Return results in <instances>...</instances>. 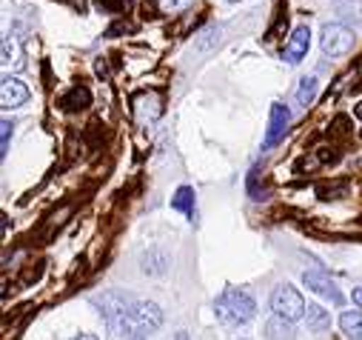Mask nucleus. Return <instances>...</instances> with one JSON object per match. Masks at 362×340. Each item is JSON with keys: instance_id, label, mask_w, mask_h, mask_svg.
Instances as JSON below:
<instances>
[{"instance_id": "obj_22", "label": "nucleus", "mask_w": 362, "mask_h": 340, "mask_svg": "<svg viewBox=\"0 0 362 340\" xmlns=\"http://www.w3.org/2000/svg\"><path fill=\"white\" fill-rule=\"evenodd\" d=\"M351 298H354V303H356V306H359V309H362V286H356V289H354V295H351Z\"/></svg>"}, {"instance_id": "obj_24", "label": "nucleus", "mask_w": 362, "mask_h": 340, "mask_svg": "<svg viewBox=\"0 0 362 340\" xmlns=\"http://www.w3.org/2000/svg\"><path fill=\"white\" fill-rule=\"evenodd\" d=\"M354 115H356V118H359V120H362V101H359V103H356V106H354Z\"/></svg>"}, {"instance_id": "obj_4", "label": "nucleus", "mask_w": 362, "mask_h": 340, "mask_svg": "<svg viewBox=\"0 0 362 340\" xmlns=\"http://www.w3.org/2000/svg\"><path fill=\"white\" fill-rule=\"evenodd\" d=\"M354 43H356V38H354V32H351L345 23H325V26H322L320 46H322V52H325L328 57H342V55H348V52L354 49Z\"/></svg>"}, {"instance_id": "obj_25", "label": "nucleus", "mask_w": 362, "mask_h": 340, "mask_svg": "<svg viewBox=\"0 0 362 340\" xmlns=\"http://www.w3.org/2000/svg\"><path fill=\"white\" fill-rule=\"evenodd\" d=\"M174 340H189V332H177V337Z\"/></svg>"}, {"instance_id": "obj_23", "label": "nucleus", "mask_w": 362, "mask_h": 340, "mask_svg": "<svg viewBox=\"0 0 362 340\" xmlns=\"http://www.w3.org/2000/svg\"><path fill=\"white\" fill-rule=\"evenodd\" d=\"M71 340H100L98 334H80V337H71Z\"/></svg>"}, {"instance_id": "obj_16", "label": "nucleus", "mask_w": 362, "mask_h": 340, "mask_svg": "<svg viewBox=\"0 0 362 340\" xmlns=\"http://www.w3.org/2000/svg\"><path fill=\"white\" fill-rule=\"evenodd\" d=\"M339 329L345 337L351 340H362V312H342L339 317Z\"/></svg>"}, {"instance_id": "obj_6", "label": "nucleus", "mask_w": 362, "mask_h": 340, "mask_svg": "<svg viewBox=\"0 0 362 340\" xmlns=\"http://www.w3.org/2000/svg\"><path fill=\"white\" fill-rule=\"evenodd\" d=\"M288 123H291V112H288L283 103L271 106V118H268V132H265V137H262V149L277 146V143L286 137Z\"/></svg>"}, {"instance_id": "obj_5", "label": "nucleus", "mask_w": 362, "mask_h": 340, "mask_svg": "<svg viewBox=\"0 0 362 340\" xmlns=\"http://www.w3.org/2000/svg\"><path fill=\"white\" fill-rule=\"evenodd\" d=\"M303 283L311 289V292H317L320 298H325V300H331L334 306H339L345 298H342V292L337 289V283L322 272V269H308V272H303Z\"/></svg>"}, {"instance_id": "obj_14", "label": "nucleus", "mask_w": 362, "mask_h": 340, "mask_svg": "<svg viewBox=\"0 0 362 340\" xmlns=\"http://www.w3.org/2000/svg\"><path fill=\"white\" fill-rule=\"evenodd\" d=\"M317 92H320V80H317L314 74H305V77L300 80V89H297V103H300L303 109H308V106L314 103Z\"/></svg>"}, {"instance_id": "obj_12", "label": "nucleus", "mask_w": 362, "mask_h": 340, "mask_svg": "<svg viewBox=\"0 0 362 340\" xmlns=\"http://www.w3.org/2000/svg\"><path fill=\"white\" fill-rule=\"evenodd\" d=\"M60 106H63L66 112L86 109V106H92V92H88L86 86H74V89H69V95H63Z\"/></svg>"}, {"instance_id": "obj_9", "label": "nucleus", "mask_w": 362, "mask_h": 340, "mask_svg": "<svg viewBox=\"0 0 362 340\" xmlns=\"http://www.w3.org/2000/svg\"><path fill=\"white\" fill-rule=\"evenodd\" d=\"M4 66L21 72L26 66V55H23V38L18 32H9L4 38Z\"/></svg>"}, {"instance_id": "obj_3", "label": "nucleus", "mask_w": 362, "mask_h": 340, "mask_svg": "<svg viewBox=\"0 0 362 340\" xmlns=\"http://www.w3.org/2000/svg\"><path fill=\"white\" fill-rule=\"evenodd\" d=\"M271 309H274V314H280V317H286V320H300V317H305V300H303V295L291 286V283H283V286H277L274 289V295H271Z\"/></svg>"}, {"instance_id": "obj_20", "label": "nucleus", "mask_w": 362, "mask_h": 340, "mask_svg": "<svg viewBox=\"0 0 362 340\" xmlns=\"http://www.w3.org/2000/svg\"><path fill=\"white\" fill-rule=\"evenodd\" d=\"M129 4H132V0H100L98 9H103V12H117V9L129 6Z\"/></svg>"}, {"instance_id": "obj_2", "label": "nucleus", "mask_w": 362, "mask_h": 340, "mask_svg": "<svg viewBox=\"0 0 362 340\" xmlns=\"http://www.w3.org/2000/svg\"><path fill=\"white\" fill-rule=\"evenodd\" d=\"M214 312L217 317L226 323V326H245L254 314H257V303L248 292L243 289H226L217 303H214Z\"/></svg>"}, {"instance_id": "obj_17", "label": "nucleus", "mask_w": 362, "mask_h": 340, "mask_svg": "<svg viewBox=\"0 0 362 340\" xmlns=\"http://www.w3.org/2000/svg\"><path fill=\"white\" fill-rule=\"evenodd\" d=\"M165 266H168V261H165L163 251H148V254H143V272H146V275H163Z\"/></svg>"}, {"instance_id": "obj_7", "label": "nucleus", "mask_w": 362, "mask_h": 340, "mask_svg": "<svg viewBox=\"0 0 362 340\" xmlns=\"http://www.w3.org/2000/svg\"><path fill=\"white\" fill-rule=\"evenodd\" d=\"M26 101H29V86H26L21 77L6 74L4 77V86H0V103H4V109H18Z\"/></svg>"}, {"instance_id": "obj_26", "label": "nucleus", "mask_w": 362, "mask_h": 340, "mask_svg": "<svg viewBox=\"0 0 362 340\" xmlns=\"http://www.w3.org/2000/svg\"><path fill=\"white\" fill-rule=\"evenodd\" d=\"M228 4H237V0H228Z\"/></svg>"}, {"instance_id": "obj_21", "label": "nucleus", "mask_w": 362, "mask_h": 340, "mask_svg": "<svg viewBox=\"0 0 362 340\" xmlns=\"http://www.w3.org/2000/svg\"><path fill=\"white\" fill-rule=\"evenodd\" d=\"M0 129H4V132H0V135H4V137H0V149H4L0 154L6 157V152H9V137H12V123H9V120H4V126H0Z\"/></svg>"}, {"instance_id": "obj_1", "label": "nucleus", "mask_w": 362, "mask_h": 340, "mask_svg": "<svg viewBox=\"0 0 362 340\" xmlns=\"http://www.w3.org/2000/svg\"><path fill=\"white\" fill-rule=\"evenodd\" d=\"M98 306L103 309L109 329L126 340H146V334H151L163 323V312L157 303L137 300L123 292H109L98 298Z\"/></svg>"}, {"instance_id": "obj_11", "label": "nucleus", "mask_w": 362, "mask_h": 340, "mask_svg": "<svg viewBox=\"0 0 362 340\" xmlns=\"http://www.w3.org/2000/svg\"><path fill=\"white\" fill-rule=\"evenodd\" d=\"M265 337H268V340H294V326H291V320H286V317H280V314L268 317V323H265Z\"/></svg>"}, {"instance_id": "obj_19", "label": "nucleus", "mask_w": 362, "mask_h": 340, "mask_svg": "<svg viewBox=\"0 0 362 340\" xmlns=\"http://www.w3.org/2000/svg\"><path fill=\"white\" fill-rule=\"evenodd\" d=\"M157 4H160V9H163L165 15H177V12L189 9V6H192V0H157Z\"/></svg>"}, {"instance_id": "obj_8", "label": "nucleus", "mask_w": 362, "mask_h": 340, "mask_svg": "<svg viewBox=\"0 0 362 340\" xmlns=\"http://www.w3.org/2000/svg\"><path fill=\"white\" fill-rule=\"evenodd\" d=\"M308 46H311V29H308V26H297V29L291 32L286 49H283V60L291 63V66H297V63L308 55Z\"/></svg>"}, {"instance_id": "obj_18", "label": "nucleus", "mask_w": 362, "mask_h": 340, "mask_svg": "<svg viewBox=\"0 0 362 340\" xmlns=\"http://www.w3.org/2000/svg\"><path fill=\"white\" fill-rule=\"evenodd\" d=\"M220 35H223V29H220V26L206 29V32L200 35V40H197V52H209L214 43H220Z\"/></svg>"}, {"instance_id": "obj_10", "label": "nucleus", "mask_w": 362, "mask_h": 340, "mask_svg": "<svg viewBox=\"0 0 362 340\" xmlns=\"http://www.w3.org/2000/svg\"><path fill=\"white\" fill-rule=\"evenodd\" d=\"M160 115H163V106H160V98L154 92L137 95V101H134V118L140 123H154Z\"/></svg>"}, {"instance_id": "obj_15", "label": "nucleus", "mask_w": 362, "mask_h": 340, "mask_svg": "<svg viewBox=\"0 0 362 340\" xmlns=\"http://www.w3.org/2000/svg\"><path fill=\"white\" fill-rule=\"evenodd\" d=\"M305 323H308V329L311 332H325L328 326H331V314L322 309V306H317V303H311L308 309H305Z\"/></svg>"}, {"instance_id": "obj_13", "label": "nucleus", "mask_w": 362, "mask_h": 340, "mask_svg": "<svg viewBox=\"0 0 362 340\" xmlns=\"http://www.w3.org/2000/svg\"><path fill=\"white\" fill-rule=\"evenodd\" d=\"M171 209L183 212L186 217L194 220V189H192V186H180V189L174 192V198H171Z\"/></svg>"}]
</instances>
